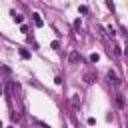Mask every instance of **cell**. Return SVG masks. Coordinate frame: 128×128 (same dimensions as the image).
I'll return each instance as SVG.
<instances>
[{"mask_svg":"<svg viewBox=\"0 0 128 128\" xmlns=\"http://www.w3.org/2000/svg\"><path fill=\"white\" fill-rule=\"evenodd\" d=\"M106 76H108V82H110L114 88H118V86H120V78H118V74H116L114 70H108V74H106Z\"/></svg>","mask_w":128,"mask_h":128,"instance_id":"obj_1","label":"cell"},{"mask_svg":"<svg viewBox=\"0 0 128 128\" xmlns=\"http://www.w3.org/2000/svg\"><path fill=\"white\" fill-rule=\"evenodd\" d=\"M116 106H118V108H122V110L126 108V100H124V96H122V94H116Z\"/></svg>","mask_w":128,"mask_h":128,"instance_id":"obj_2","label":"cell"},{"mask_svg":"<svg viewBox=\"0 0 128 128\" xmlns=\"http://www.w3.org/2000/svg\"><path fill=\"white\" fill-rule=\"evenodd\" d=\"M68 60H70V64H76V62H80V54L78 52H70L68 54Z\"/></svg>","mask_w":128,"mask_h":128,"instance_id":"obj_3","label":"cell"},{"mask_svg":"<svg viewBox=\"0 0 128 128\" xmlns=\"http://www.w3.org/2000/svg\"><path fill=\"white\" fill-rule=\"evenodd\" d=\"M94 80H96V76L92 72H84V82L86 84H94Z\"/></svg>","mask_w":128,"mask_h":128,"instance_id":"obj_4","label":"cell"},{"mask_svg":"<svg viewBox=\"0 0 128 128\" xmlns=\"http://www.w3.org/2000/svg\"><path fill=\"white\" fill-rule=\"evenodd\" d=\"M12 18H14V22H16V24H20V26H22V22H24V16H22V14H12Z\"/></svg>","mask_w":128,"mask_h":128,"instance_id":"obj_5","label":"cell"},{"mask_svg":"<svg viewBox=\"0 0 128 128\" xmlns=\"http://www.w3.org/2000/svg\"><path fill=\"white\" fill-rule=\"evenodd\" d=\"M80 102H82V100H80V94H74V96H72V104H74V106H80Z\"/></svg>","mask_w":128,"mask_h":128,"instance_id":"obj_6","label":"cell"},{"mask_svg":"<svg viewBox=\"0 0 128 128\" xmlns=\"http://www.w3.org/2000/svg\"><path fill=\"white\" fill-rule=\"evenodd\" d=\"M34 24H36V26H42V24H44V22H42V18H40L38 14H34Z\"/></svg>","mask_w":128,"mask_h":128,"instance_id":"obj_7","label":"cell"},{"mask_svg":"<svg viewBox=\"0 0 128 128\" xmlns=\"http://www.w3.org/2000/svg\"><path fill=\"white\" fill-rule=\"evenodd\" d=\"M20 56H22V58H30V52L24 50V48H20Z\"/></svg>","mask_w":128,"mask_h":128,"instance_id":"obj_8","label":"cell"},{"mask_svg":"<svg viewBox=\"0 0 128 128\" xmlns=\"http://www.w3.org/2000/svg\"><path fill=\"white\" fill-rule=\"evenodd\" d=\"M98 60H100L98 54H90V62H98Z\"/></svg>","mask_w":128,"mask_h":128,"instance_id":"obj_9","label":"cell"},{"mask_svg":"<svg viewBox=\"0 0 128 128\" xmlns=\"http://www.w3.org/2000/svg\"><path fill=\"white\" fill-rule=\"evenodd\" d=\"M124 54H126V56H128V46H126V50H124Z\"/></svg>","mask_w":128,"mask_h":128,"instance_id":"obj_10","label":"cell"},{"mask_svg":"<svg viewBox=\"0 0 128 128\" xmlns=\"http://www.w3.org/2000/svg\"><path fill=\"white\" fill-rule=\"evenodd\" d=\"M0 96H2V84H0Z\"/></svg>","mask_w":128,"mask_h":128,"instance_id":"obj_11","label":"cell"}]
</instances>
